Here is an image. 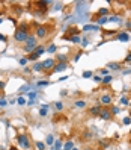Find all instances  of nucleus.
<instances>
[{
  "label": "nucleus",
  "mask_w": 131,
  "mask_h": 150,
  "mask_svg": "<svg viewBox=\"0 0 131 150\" xmlns=\"http://www.w3.org/2000/svg\"><path fill=\"white\" fill-rule=\"evenodd\" d=\"M27 38H29V27H27V24H21L14 33V39L17 43H26Z\"/></svg>",
  "instance_id": "f257e3e1"
},
{
  "label": "nucleus",
  "mask_w": 131,
  "mask_h": 150,
  "mask_svg": "<svg viewBox=\"0 0 131 150\" xmlns=\"http://www.w3.org/2000/svg\"><path fill=\"white\" fill-rule=\"evenodd\" d=\"M17 143H18V146H20L21 149H24V150H29L32 147L30 139H29V136H27L26 133H20V135L17 136Z\"/></svg>",
  "instance_id": "f03ea898"
},
{
  "label": "nucleus",
  "mask_w": 131,
  "mask_h": 150,
  "mask_svg": "<svg viewBox=\"0 0 131 150\" xmlns=\"http://www.w3.org/2000/svg\"><path fill=\"white\" fill-rule=\"evenodd\" d=\"M35 49H36V36L35 35H29V38L26 39V43L23 46V50L27 52V53H32Z\"/></svg>",
  "instance_id": "7ed1b4c3"
},
{
  "label": "nucleus",
  "mask_w": 131,
  "mask_h": 150,
  "mask_svg": "<svg viewBox=\"0 0 131 150\" xmlns=\"http://www.w3.org/2000/svg\"><path fill=\"white\" fill-rule=\"evenodd\" d=\"M48 33H50L48 24H41V26H36V31H35V36H36V38H45Z\"/></svg>",
  "instance_id": "20e7f679"
},
{
  "label": "nucleus",
  "mask_w": 131,
  "mask_h": 150,
  "mask_svg": "<svg viewBox=\"0 0 131 150\" xmlns=\"http://www.w3.org/2000/svg\"><path fill=\"white\" fill-rule=\"evenodd\" d=\"M56 65V62H54V59H45L44 62H42V71H47V70H53Z\"/></svg>",
  "instance_id": "39448f33"
},
{
  "label": "nucleus",
  "mask_w": 131,
  "mask_h": 150,
  "mask_svg": "<svg viewBox=\"0 0 131 150\" xmlns=\"http://www.w3.org/2000/svg\"><path fill=\"white\" fill-rule=\"evenodd\" d=\"M99 117H101L102 120H110V118H112L110 109H109L107 106H102V108H101V112H99Z\"/></svg>",
  "instance_id": "423d86ee"
},
{
  "label": "nucleus",
  "mask_w": 131,
  "mask_h": 150,
  "mask_svg": "<svg viewBox=\"0 0 131 150\" xmlns=\"http://www.w3.org/2000/svg\"><path fill=\"white\" fill-rule=\"evenodd\" d=\"M99 102H101V105L102 106H110L112 105V97L109 96V94H104V96H101V99H99Z\"/></svg>",
  "instance_id": "0eeeda50"
},
{
  "label": "nucleus",
  "mask_w": 131,
  "mask_h": 150,
  "mask_svg": "<svg viewBox=\"0 0 131 150\" xmlns=\"http://www.w3.org/2000/svg\"><path fill=\"white\" fill-rule=\"evenodd\" d=\"M66 68H68V65H66V64H63V62H57L51 71H53V73H60V71H65Z\"/></svg>",
  "instance_id": "6e6552de"
},
{
  "label": "nucleus",
  "mask_w": 131,
  "mask_h": 150,
  "mask_svg": "<svg viewBox=\"0 0 131 150\" xmlns=\"http://www.w3.org/2000/svg\"><path fill=\"white\" fill-rule=\"evenodd\" d=\"M117 39L122 41V43H127V41H130V35L127 32H121V33H117Z\"/></svg>",
  "instance_id": "1a4fd4ad"
},
{
  "label": "nucleus",
  "mask_w": 131,
  "mask_h": 150,
  "mask_svg": "<svg viewBox=\"0 0 131 150\" xmlns=\"http://www.w3.org/2000/svg\"><path fill=\"white\" fill-rule=\"evenodd\" d=\"M99 112H101V106H92V108L89 109V114H90L92 117L99 115Z\"/></svg>",
  "instance_id": "9d476101"
},
{
  "label": "nucleus",
  "mask_w": 131,
  "mask_h": 150,
  "mask_svg": "<svg viewBox=\"0 0 131 150\" xmlns=\"http://www.w3.org/2000/svg\"><path fill=\"white\" fill-rule=\"evenodd\" d=\"M66 32L69 33V35H66V36H75V35H78V33H80V31L74 26V27H68V31H66Z\"/></svg>",
  "instance_id": "9b49d317"
},
{
  "label": "nucleus",
  "mask_w": 131,
  "mask_h": 150,
  "mask_svg": "<svg viewBox=\"0 0 131 150\" xmlns=\"http://www.w3.org/2000/svg\"><path fill=\"white\" fill-rule=\"evenodd\" d=\"M83 31H99V26L98 24H84Z\"/></svg>",
  "instance_id": "f8f14e48"
},
{
  "label": "nucleus",
  "mask_w": 131,
  "mask_h": 150,
  "mask_svg": "<svg viewBox=\"0 0 131 150\" xmlns=\"http://www.w3.org/2000/svg\"><path fill=\"white\" fill-rule=\"evenodd\" d=\"M65 39H68V41H71L72 44H77V43H80V36L78 35H75V36H63Z\"/></svg>",
  "instance_id": "ddd939ff"
},
{
  "label": "nucleus",
  "mask_w": 131,
  "mask_h": 150,
  "mask_svg": "<svg viewBox=\"0 0 131 150\" xmlns=\"http://www.w3.org/2000/svg\"><path fill=\"white\" fill-rule=\"evenodd\" d=\"M54 150H62L63 147V143H62V139H54Z\"/></svg>",
  "instance_id": "4468645a"
},
{
  "label": "nucleus",
  "mask_w": 131,
  "mask_h": 150,
  "mask_svg": "<svg viewBox=\"0 0 131 150\" xmlns=\"http://www.w3.org/2000/svg\"><path fill=\"white\" fill-rule=\"evenodd\" d=\"M107 21H109V15H107V17H98L97 24H98V26H102V24H106Z\"/></svg>",
  "instance_id": "2eb2a0df"
},
{
  "label": "nucleus",
  "mask_w": 131,
  "mask_h": 150,
  "mask_svg": "<svg viewBox=\"0 0 131 150\" xmlns=\"http://www.w3.org/2000/svg\"><path fill=\"white\" fill-rule=\"evenodd\" d=\"M33 52H35V53H36L38 56H41V55H42V53L45 52V47H44V46H36V49L33 50Z\"/></svg>",
  "instance_id": "dca6fc26"
},
{
  "label": "nucleus",
  "mask_w": 131,
  "mask_h": 150,
  "mask_svg": "<svg viewBox=\"0 0 131 150\" xmlns=\"http://www.w3.org/2000/svg\"><path fill=\"white\" fill-rule=\"evenodd\" d=\"M32 70H33V71H38V73H39V71H42V62H35L33 67H32Z\"/></svg>",
  "instance_id": "f3484780"
},
{
  "label": "nucleus",
  "mask_w": 131,
  "mask_h": 150,
  "mask_svg": "<svg viewBox=\"0 0 131 150\" xmlns=\"http://www.w3.org/2000/svg\"><path fill=\"white\" fill-rule=\"evenodd\" d=\"M74 105H75L77 108H86V100H75Z\"/></svg>",
  "instance_id": "a211bd4d"
},
{
  "label": "nucleus",
  "mask_w": 131,
  "mask_h": 150,
  "mask_svg": "<svg viewBox=\"0 0 131 150\" xmlns=\"http://www.w3.org/2000/svg\"><path fill=\"white\" fill-rule=\"evenodd\" d=\"M107 67H109L110 70H119V68H121V64H119V62H110Z\"/></svg>",
  "instance_id": "6ab92c4d"
},
{
  "label": "nucleus",
  "mask_w": 131,
  "mask_h": 150,
  "mask_svg": "<svg viewBox=\"0 0 131 150\" xmlns=\"http://www.w3.org/2000/svg\"><path fill=\"white\" fill-rule=\"evenodd\" d=\"M72 149H74V144H72V141H66L62 150H72Z\"/></svg>",
  "instance_id": "aec40b11"
},
{
  "label": "nucleus",
  "mask_w": 131,
  "mask_h": 150,
  "mask_svg": "<svg viewBox=\"0 0 131 150\" xmlns=\"http://www.w3.org/2000/svg\"><path fill=\"white\" fill-rule=\"evenodd\" d=\"M56 59H57L59 62H63V64H66V61H68L65 55H56Z\"/></svg>",
  "instance_id": "412c9836"
},
{
  "label": "nucleus",
  "mask_w": 131,
  "mask_h": 150,
  "mask_svg": "<svg viewBox=\"0 0 131 150\" xmlns=\"http://www.w3.org/2000/svg\"><path fill=\"white\" fill-rule=\"evenodd\" d=\"M112 79H113V77H112L110 74H107V76H104V77H102V81H101V82L107 85V83H110V82H112Z\"/></svg>",
  "instance_id": "4be33fe9"
},
{
  "label": "nucleus",
  "mask_w": 131,
  "mask_h": 150,
  "mask_svg": "<svg viewBox=\"0 0 131 150\" xmlns=\"http://www.w3.org/2000/svg\"><path fill=\"white\" fill-rule=\"evenodd\" d=\"M45 139H47V144H48V146H53V144H54V136H53V135H47Z\"/></svg>",
  "instance_id": "5701e85b"
},
{
  "label": "nucleus",
  "mask_w": 131,
  "mask_h": 150,
  "mask_svg": "<svg viewBox=\"0 0 131 150\" xmlns=\"http://www.w3.org/2000/svg\"><path fill=\"white\" fill-rule=\"evenodd\" d=\"M38 58H39V56H38V55H36L35 52H32V53H30V55L27 56V59H29V61H36Z\"/></svg>",
  "instance_id": "b1692460"
},
{
  "label": "nucleus",
  "mask_w": 131,
  "mask_h": 150,
  "mask_svg": "<svg viewBox=\"0 0 131 150\" xmlns=\"http://www.w3.org/2000/svg\"><path fill=\"white\" fill-rule=\"evenodd\" d=\"M50 82L48 81H39V82H36V86H48Z\"/></svg>",
  "instance_id": "393cba45"
},
{
  "label": "nucleus",
  "mask_w": 131,
  "mask_h": 150,
  "mask_svg": "<svg viewBox=\"0 0 131 150\" xmlns=\"http://www.w3.org/2000/svg\"><path fill=\"white\" fill-rule=\"evenodd\" d=\"M36 149L38 150H45V144L41 141H36Z\"/></svg>",
  "instance_id": "a878e982"
},
{
  "label": "nucleus",
  "mask_w": 131,
  "mask_h": 150,
  "mask_svg": "<svg viewBox=\"0 0 131 150\" xmlns=\"http://www.w3.org/2000/svg\"><path fill=\"white\" fill-rule=\"evenodd\" d=\"M27 96H29V99L30 100H35L38 97V93H35V91H30V93H27Z\"/></svg>",
  "instance_id": "bb28decb"
},
{
  "label": "nucleus",
  "mask_w": 131,
  "mask_h": 150,
  "mask_svg": "<svg viewBox=\"0 0 131 150\" xmlns=\"http://www.w3.org/2000/svg\"><path fill=\"white\" fill-rule=\"evenodd\" d=\"M54 106H56V109H57V111H62V109H63V103H62V102H56V103H54Z\"/></svg>",
  "instance_id": "cd10ccee"
},
{
  "label": "nucleus",
  "mask_w": 131,
  "mask_h": 150,
  "mask_svg": "<svg viewBox=\"0 0 131 150\" xmlns=\"http://www.w3.org/2000/svg\"><path fill=\"white\" fill-rule=\"evenodd\" d=\"M109 21H115V23H117V21H121V18H119V15H112V17H109Z\"/></svg>",
  "instance_id": "c85d7f7f"
},
{
  "label": "nucleus",
  "mask_w": 131,
  "mask_h": 150,
  "mask_svg": "<svg viewBox=\"0 0 131 150\" xmlns=\"http://www.w3.org/2000/svg\"><path fill=\"white\" fill-rule=\"evenodd\" d=\"M92 76H94V73H92V71H83V77L89 79V77H92Z\"/></svg>",
  "instance_id": "c756f323"
},
{
  "label": "nucleus",
  "mask_w": 131,
  "mask_h": 150,
  "mask_svg": "<svg viewBox=\"0 0 131 150\" xmlns=\"http://www.w3.org/2000/svg\"><path fill=\"white\" fill-rule=\"evenodd\" d=\"M17 103H18V105H21V106H23V105H26V103H27V102H26V99H24V97H18V99H17Z\"/></svg>",
  "instance_id": "7c9ffc66"
},
{
  "label": "nucleus",
  "mask_w": 131,
  "mask_h": 150,
  "mask_svg": "<svg viewBox=\"0 0 131 150\" xmlns=\"http://www.w3.org/2000/svg\"><path fill=\"white\" fill-rule=\"evenodd\" d=\"M48 114V109H44V108H41V111H39V115L41 117H47Z\"/></svg>",
  "instance_id": "2f4dec72"
},
{
  "label": "nucleus",
  "mask_w": 131,
  "mask_h": 150,
  "mask_svg": "<svg viewBox=\"0 0 131 150\" xmlns=\"http://www.w3.org/2000/svg\"><path fill=\"white\" fill-rule=\"evenodd\" d=\"M45 50H47L48 53H54V52H56V46H54V44H51L48 49H45Z\"/></svg>",
  "instance_id": "473e14b6"
},
{
  "label": "nucleus",
  "mask_w": 131,
  "mask_h": 150,
  "mask_svg": "<svg viewBox=\"0 0 131 150\" xmlns=\"http://www.w3.org/2000/svg\"><path fill=\"white\" fill-rule=\"evenodd\" d=\"M27 61H29L27 58H21V59H20V65H24V67H26V64H27Z\"/></svg>",
  "instance_id": "72a5a7b5"
},
{
  "label": "nucleus",
  "mask_w": 131,
  "mask_h": 150,
  "mask_svg": "<svg viewBox=\"0 0 131 150\" xmlns=\"http://www.w3.org/2000/svg\"><path fill=\"white\" fill-rule=\"evenodd\" d=\"M92 77H94V81H95L97 83H99L101 81H102V77H101V76H98V74H97V76H92Z\"/></svg>",
  "instance_id": "f704fd0d"
},
{
  "label": "nucleus",
  "mask_w": 131,
  "mask_h": 150,
  "mask_svg": "<svg viewBox=\"0 0 131 150\" xmlns=\"http://www.w3.org/2000/svg\"><path fill=\"white\" fill-rule=\"evenodd\" d=\"M6 105H8V102H6V99H3V97H2V99H0V106L3 108V106H6Z\"/></svg>",
  "instance_id": "c9c22d12"
},
{
  "label": "nucleus",
  "mask_w": 131,
  "mask_h": 150,
  "mask_svg": "<svg viewBox=\"0 0 131 150\" xmlns=\"http://www.w3.org/2000/svg\"><path fill=\"white\" fill-rule=\"evenodd\" d=\"M112 114H119V108H117V106H113V108H112Z\"/></svg>",
  "instance_id": "e433bc0d"
},
{
  "label": "nucleus",
  "mask_w": 131,
  "mask_h": 150,
  "mask_svg": "<svg viewBox=\"0 0 131 150\" xmlns=\"http://www.w3.org/2000/svg\"><path fill=\"white\" fill-rule=\"evenodd\" d=\"M101 74H102V77L107 76V74H109V70H107V68H102V70H101Z\"/></svg>",
  "instance_id": "4c0bfd02"
},
{
  "label": "nucleus",
  "mask_w": 131,
  "mask_h": 150,
  "mask_svg": "<svg viewBox=\"0 0 131 150\" xmlns=\"http://www.w3.org/2000/svg\"><path fill=\"white\" fill-rule=\"evenodd\" d=\"M131 123V118L130 117H125V118H124V124H130Z\"/></svg>",
  "instance_id": "58836bf2"
},
{
  "label": "nucleus",
  "mask_w": 131,
  "mask_h": 150,
  "mask_svg": "<svg viewBox=\"0 0 131 150\" xmlns=\"http://www.w3.org/2000/svg\"><path fill=\"white\" fill-rule=\"evenodd\" d=\"M59 9H62V5L60 3H56L54 5V11H59Z\"/></svg>",
  "instance_id": "ea45409f"
},
{
  "label": "nucleus",
  "mask_w": 131,
  "mask_h": 150,
  "mask_svg": "<svg viewBox=\"0 0 131 150\" xmlns=\"http://www.w3.org/2000/svg\"><path fill=\"white\" fill-rule=\"evenodd\" d=\"M83 55V52L82 50H80V52H78V53H77V55H75V59H74V61H78V59H80V56H82Z\"/></svg>",
  "instance_id": "a19ab883"
},
{
  "label": "nucleus",
  "mask_w": 131,
  "mask_h": 150,
  "mask_svg": "<svg viewBox=\"0 0 131 150\" xmlns=\"http://www.w3.org/2000/svg\"><path fill=\"white\" fill-rule=\"evenodd\" d=\"M87 44H89V41H87V39L84 38V39L82 41V46H83V47H87Z\"/></svg>",
  "instance_id": "79ce46f5"
},
{
  "label": "nucleus",
  "mask_w": 131,
  "mask_h": 150,
  "mask_svg": "<svg viewBox=\"0 0 131 150\" xmlns=\"http://www.w3.org/2000/svg\"><path fill=\"white\" fill-rule=\"evenodd\" d=\"M121 103H122V105H128V100H127V97H122V99H121Z\"/></svg>",
  "instance_id": "37998d69"
},
{
  "label": "nucleus",
  "mask_w": 131,
  "mask_h": 150,
  "mask_svg": "<svg viewBox=\"0 0 131 150\" xmlns=\"http://www.w3.org/2000/svg\"><path fill=\"white\" fill-rule=\"evenodd\" d=\"M125 62H131V55H130V53L127 55V58H125Z\"/></svg>",
  "instance_id": "c03bdc74"
},
{
  "label": "nucleus",
  "mask_w": 131,
  "mask_h": 150,
  "mask_svg": "<svg viewBox=\"0 0 131 150\" xmlns=\"http://www.w3.org/2000/svg\"><path fill=\"white\" fill-rule=\"evenodd\" d=\"M0 39H2V41H5V43H6V36H5V35H2V33H0Z\"/></svg>",
  "instance_id": "a18cd8bd"
},
{
  "label": "nucleus",
  "mask_w": 131,
  "mask_h": 150,
  "mask_svg": "<svg viewBox=\"0 0 131 150\" xmlns=\"http://www.w3.org/2000/svg\"><path fill=\"white\" fill-rule=\"evenodd\" d=\"M35 103H36L35 100H29V102H27V105H30V106H32V105H35Z\"/></svg>",
  "instance_id": "49530a36"
},
{
  "label": "nucleus",
  "mask_w": 131,
  "mask_h": 150,
  "mask_svg": "<svg viewBox=\"0 0 131 150\" xmlns=\"http://www.w3.org/2000/svg\"><path fill=\"white\" fill-rule=\"evenodd\" d=\"M3 88H5V82H3V81H0V89H3Z\"/></svg>",
  "instance_id": "de8ad7c7"
},
{
  "label": "nucleus",
  "mask_w": 131,
  "mask_h": 150,
  "mask_svg": "<svg viewBox=\"0 0 131 150\" xmlns=\"http://www.w3.org/2000/svg\"><path fill=\"white\" fill-rule=\"evenodd\" d=\"M127 27H128V29H130V31H131V21H128V24H127Z\"/></svg>",
  "instance_id": "09e8293b"
},
{
  "label": "nucleus",
  "mask_w": 131,
  "mask_h": 150,
  "mask_svg": "<svg viewBox=\"0 0 131 150\" xmlns=\"http://www.w3.org/2000/svg\"><path fill=\"white\" fill-rule=\"evenodd\" d=\"M9 150H17V147H11V149H9Z\"/></svg>",
  "instance_id": "8fccbe9b"
},
{
  "label": "nucleus",
  "mask_w": 131,
  "mask_h": 150,
  "mask_svg": "<svg viewBox=\"0 0 131 150\" xmlns=\"http://www.w3.org/2000/svg\"><path fill=\"white\" fill-rule=\"evenodd\" d=\"M2 23H3V18H0V24H2Z\"/></svg>",
  "instance_id": "3c124183"
},
{
  "label": "nucleus",
  "mask_w": 131,
  "mask_h": 150,
  "mask_svg": "<svg viewBox=\"0 0 131 150\" xmlns=\"http://www.w3.org/2000/svg\"><path fill=\"white\" fill-rule=\"evenodd\" d=\"M72 150H78V149H72Z\"/></svg>",
  "instance_id": "603ef678"
},
{
  "label": "nucleus",
  "mask_w": 131,
  "mask_h": 150,
  "mask_svg": "<svg viewBox=\"0 0 131 150\" xmlns=\"http://www.w3.org/2000/svg\"><path fill=\"white\" fill-rule=\"evenodd\" d=\"M84 150H90V149H84Z\"/></svg>",
  "instance_id": "864d4df0"
},
{
  "label": "nucleus",
  "mask_w": 131,
  "mask_h": 150,
  "mask_svg": "<svg viewBox=\"0 0 131 150\" xmlns=\"http://www.w3.org/2000/svg\"><path fill=\"white\" fill-rule=\"evenodd\" d=\"M130 55H131V50H130Z\"/></svg>",
  "instance_id": "5fc2aeb1"
}]
</instances>
